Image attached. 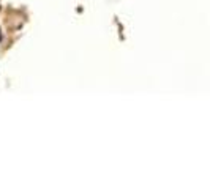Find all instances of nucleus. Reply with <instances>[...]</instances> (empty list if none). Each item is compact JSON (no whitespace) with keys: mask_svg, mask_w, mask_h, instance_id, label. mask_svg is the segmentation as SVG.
Masks as SVG:
<instances>
[]
</instances>
